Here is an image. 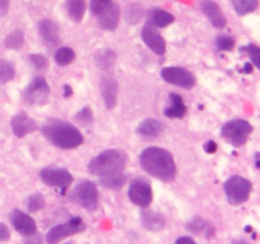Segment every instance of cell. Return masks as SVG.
<instances>
[{"instance_id":"1","label":"cell","mask_w":260,"mask_h":244,"mask_svg":"<svg viewBox=\"0 0 260 244\" xmlns=\"http://www.w3.org/2000/svg\"><path fill=\"white\" fill-rule=\"evenodd\" d=\"M140 165L151 177L162 182H172L177 175V165L173 155L159 146L146 147L140 155Z\"/></svg>"},{"instance_id":"2","label":"cell","mask_w":260,"mask_h":244,"mask_svg":"<svg viewBox=\"0 0 260 244\" xmlns=\"http://www.w3.org/2000/svg\"><path fill=\"white\" fill-rule=\"evenodd\" d=\"M42 134L48 141L60 149H75L84 142L81 132L74 125L61 119H52L43 125Z\"/></svg>"},{"instance_id":"3","label":"cell","mask_w":260,"mask_h":244,"mask_svg":"<svg viewBox=\"0 0 260 244\" xmlns=\"http://www.w3.org/2000/svg\"><path fill=\"white\" fill-rule=\"evenodd\" d=\"M127 157L123 151L117 149H109L94 157L89 162L88 169L91 174L102 175L112 174V173L124 172Z\"/></svg>"},{"instance_id":"4","label":"cell","mask_w":260,"mask_h":244,"mask_svg":"<svg viewBox=\"0 0 260 244\" xmlns=\"http://www.w3.org/2000/svg\"><path fill=\"white\" fill-rule=\"evenodd\" d=\"M253 132V126L246 119H231L221 129V135L234 146H243Z\"/></svg>"},{"instance_id":"5","label":"cell","mask_w":260,"mask_h":244,"mask_svg":"<svg viewBox=\"0 0 260 244\" xmlns=\"http://www.w3.org/2000/svg\"><path fill=\"white\" fill-rule=\"evenodd\" d=\"M251 182L241 175H233L225 182V193L230 205L238 206L249 200L251 193Z\"/></svg>"},{"instance_id":"6","label":"cell","mask_w":260,"mask_h":244,"mask_svg":"<svg viewBox=\"0 0 260 244\" xmlns=\"http://www.w3.org/2000/svg\"><path fill=\"white\" fill-rule=\"evenodd\" d=\"M71 200L85 210L95 211L99 205L96 186L91 180H81L74 188Z\"/></svg>"},{"instance_id":"7","label":"cell","mask_w":260,"mask_h":244,"mask_svg":"<svg viewBox=\"0 0 260 244\" xmlns=\"http://www.w3.org/2000/svg\"><path fill=\"white\" fill-rule=\"evenodd\" d=\"M50 92V85L46 79L38 76L25 86V89L23 90V98H24L25 103L30 104V106H43L47 103Z\"/></svg>"},{"instance_id":"8","label":"cell","mask_w":260,"mask_h":244,"mask_svg":"<svg viewBox=\"0 0 260 244\" xmlns=\"http://www.w3.org/2000/svg\"><path fill=\"white\" fill-rule=\"evenodd\" d=\"M84 229H85L84 221L80 218H74L69 220L68 223L58 224V225L51 228L48 233L46 234V241L48 244H57L68 236L81 233V231H84Z\"/></svg>"},{"instance_id":"9","label":"cell","mask_w":260,"mask_h":244,"mask_svg":"<svg viewBox=\"0 0 260 244\" xmlns=\"http://www.w3.org/2000/svg\"><path fill=\"white\" fill-rule=\"evenodd\" d=\"M40 177L45 185L50 186V187L61 188L62 191H65L74 180L73 174L69 170L57 167L45 168L43 170H41Z\"/></svg>"},{"instance_id":"10","label":"cell","mask_w":260,"mask_h":244,"mask_svg":"<svg viewBox=\"0 0 260 244\" xmlns=\"http://www.w3.org/2000/svg\"><path fill=\"white\" fill-rule=\"evenodd\" d=\"M161 78L173 85L190 89L196 85V76L189 70L180 66H169L161 70Z\"/></svg>"},{"instance_id":"11","label":"cell","mask_w":260,"mask_h":244,"mask_svg":"<svg viewBox=\"0 0 260 244\" xmlns=\"http://www.w3.org/2000/svg\"><path fill=\"white\" fill-rule=\"evenodd\" d=\"M128 198L140 207H149L152 201V188L144 178H136L129 183Z\"/></svg>"},{"instance_id":"12","label":"cell","mask_w":260,"mask_h":244,"mask_svg":"<svg viewBox=\"0 0 260 244\" xmlns=\"http://www.w3.org/2000/svg\"><path fill=\"white\" fill-rule=\"evenodd\" d=\"M10 223L13 228L23 236H29L37 231L36 221L28 214L20 210H14L10 214Z\"/></svg>"},{"instance_id":"13","label":"cell","mask_w":260,"mask_h":244,"mask_svg":"<svg viewBox=\"0 0 260 244\" xmlns=\"http://www.w3.org/2000/svg\"><path fill=\"white\" fill-rule=\"evenodd\" d=\"M200 7L203 14L215 28H223L228 24L225 14L217 3H215L213 0H201Z\"/></svg>"},{"instance_id":"14","label":"cell","mask_w":260,"mask_h":244,"mask_svg":"<svg viewBox=\"0 0 260 244\" xmlns=\"http://www.w3.org/2000/svg\"><path fill=\"white\" fill-rule=\"evenodd\" d=\"M142 41L145 42V45L150 48L154 53L156 55H164L165 51H167V43L165 40L162 38V36L155 29L154 27H151L150 24H146L142 28Z\"/></svg>"},{"instance_id":"15","label":"cell","mask_w":260,"mask_h":244,"mask_svg":"<svg viewBox=\"0 0 260 244\" xmlns=\"http://www.w3.org/2000/svg\"><path fill=\"white\" fill-rule=\"evenodd\" d=\"M10 125H12L13 134L17 137H24L25 135L32 134V132H35L38 129L35 119L28 116L27 113H24V112L15 114L12 118Z\"/></svg>"},{"instance_id":"16","label":"cell","mask_w":260,"mask_h":244,"mask_svg":"<svg viewBox=\"0 0 260 244\" xmlns=\"http://www.w3.org/2000/svg\"><path fill=\"white\" fill-rule=\"evenodd\" d=\"M101 90L107 108H114L117 104V97H118V84H117V81L113 78H109V76H103L101 81Z\"/></svg>"},{"instance_id":"17","label":"cell","mask_w":260,"mask_h":244,"mask_svg":"<svg viewBox=\"0 0 260 244\" xmlns=\"http://www.w3.org/2000/svg\"><path fill=\"white\" fill-rule=\"evenodd\" d=\"M38 33L41 38L48 45L53 46L60 42V32L55 22L51 19H42L38 23Z\"/></svg>"},{"instance_id":"18","label":"cell","mask_w":260,"mask_h":244,"mask_svg":"<svg viewBox=\"0 0 260 244\" xmlns=\"http://www.w3.org/2000/svg\"><path fill=\"white\" fill-rule=\"evenodd\" d=\"M174 15L160 8H152L147 12V24L154 28H164L174 22Z\"/></svg>"},{"instance_id":"19","label":"cell","mask_w":260,"mask_h":244,"mask_svg":"<svg viewBox=\"0 0 260 244\" xmlns=\"http://www.w3.org/2000/svg\"><path fill=\"white\" fill-rule=\"evenodd\" d=\"M141 223L147 230L150 231H160L165 228V220L164 215L160 212L152 210H146L141 212Z\"/></svg>"},{"instance_id":"20","label":"cell","mask_w":260,"mask_h":244,"mask_svg":"<svg viewBox=\"0 0 260 244\" xmlns=\"http://www.w3.org/2000/svg\"><path fill=\"white\" fill-rule=\"evenodd\" d=\"M187 230L196 235L205 236V238H212L215 235V228L210 221H206L205 219L196 218L187 224Z\"/></svg>"},{"instance_id":"21","label":"cell","mask_w":260,"mask_h":244,"mask_svg":"<svg viewBox=\"0 0 260 244\" xmlns=\"http://www.w3.org/2000/svg\"><path fill=\"white\" fill-rule=\"evenodd\" d=\"M99 27L106 30H116L119 23V7L114 3L106 13L98 17Z\"/></svg>"},{"instance_id":"22","label":"cell","mask_w":260,"mask_h":244,"mask_svg":"<svg viewBox=\"0 0 260 244\" xmlns=\"http://www.w3.org/2000/svg\"><path fill=\"white\" fill-rule=\"evenodd\" d=\"M170 106L165 108L164 114L168 118H183L187 113V107L179 94H170Z\"/></svg>"},{"instance_id":"23","label":"cell","mask_w":260,"mask_h":244,"mask_svg":"<svg viewBox=\"0 0 260 244\" xmlns=\"http://www.w3.org/2000/svg\"><path fill=\"white\" fill-rule=\"evenodd\" d=\"M162 125L157 119L147 118L142 121L137 127V132L145 137H156L162 132Z\"/></svg>"},{"instance_id":"24","label":"cell","mask_w":260,"mask_h":244,"mask_svg":"<svg viewBox=\"0 0 260 244\" xmlns=\"http://www.w3.org/2000/svg\"><path fill=\"white\" fill-rule=\"evenodd\" d=\"M126 180L127 177L126 174H124V172L112 173V174L99 177V183H101L103 187L108 188V190H119V188L123 187Z\"/></svg>"},{"instance_id":"25","label":"cell","mask_w":260,"mask_h":244,"mask_svg":"<svg viewBox=\"0 0 260 244\" xmlns=\"http://www.w3.org/2000/svg\"><path fill=\"white\" fill-rule=\"evenodd\" d=\"M85 0H68V2H66V12H68L69 17H70L74 22H81L84 18V14H85Z\"/></svg>"},{"instance_id":"26","label":"cell","mask_w":260,"mask_h":244,"mask_svg":"<svg viewBox=\"0 0 260 244\" xmlns=\"http://www.w3.org/2000/svg\"><path fill=\"white\" fill-rule=\"evenodd\" d=\"M231 3H233L236 14L241 15V17L255 12L259 5L258 0H231Z\"/></svg>"},{"instance_id":"27","label":"cell","mask_w":260,"mask_h":244,"mask_svg":"<svg viewBox=\"0 0 260 244\" xmlns=\"http://www.w3.org/2000/svg\"><path fill=\"white\" fill-rule=\"evenodd\" d=\"M95 63L103 70L112 68L116 63V52L113 50H101L95 55Z\"/></svg>"},{"instance_id":"28","label":"cell","mask_w":260,"mask_h":244,"mask_svg":"<svg viewBox=\"0 0 260 244\" xmlns=\"http://www.w3.org/2000/svg\"><path fill=\"white\" fill-rule=\"evenodd\" d=\"M4 45L10 50H19L24 45V33L22 29L13 30L10 35L7 36L4 41Z\"/></svg>"},{"instance_id":"29","label":"cell","mask_w":260,"mask_h":244,"mask_svg":"<svg viewBox=\"0 0 260 244\" xmlns=\"http://www.w3.org/2000/svg\"><path fill=\"white\" fill-rule=\"evenodd\" d=\"M75 60V52L70 47H61L56 51L55 61L60 66H68Z\"/></svg>"},{"instance_id":"30","label":"cell","mask_w":260,"mask_h":244,"mask_svg":"<svg viewBox=\"0 0 260 244\" xmlns=\"http://www.w3.org/2000/svg\"><path fill=\"white\" fill-rule=\"evenodd\" d=\"M15 76V68L10 61H0V83L10 81Z\"/></svg>"},{"instance_id":"31","label":"cell","mask_w":260,"mask_h":244,"mask_svg":"<svg viewBox=\"0 0 260 244\" xmlns=\"http://www.w3.org/2000/svg\"><path fill=\"white\" fill-rule=\"evenodd\" d=\"M113 4V0H90V10L98 18L103 13H106Z\"/></svg>"},{"instance_id":"32","label":"cell","mask_w":260,"mask_h":244,"mask_svg":"<svg viewBox=\"0 0 260 244\" xmlns=\"http://www.w3.org/2000/svg\"><path fill=\"white\" fill-rule=\"evenodd\" d=\"M45 206V198L40 192H36L28 197L27 207L29 212H37V211L42 210Z\"/></svg>"},{"instance_id":"33","label":"cell","mask_w":260,"mask_h":244,"mask_svg":"<svg viewBox=\"0 0 260 244\" xmlns=\"http://www.w3.org/2000/svg\"><path fill=\"white\" fill-rule=\"evenodd\" d=\"M240 52H245L251 58V63L256 69H260V48L255 45H246L240 48Z\"/></svg>"},{"instance_id":"34","label":"cell","mask_w":260,"mask_h":244,"mask_svg":"<svg viewBox=\"0 0 260 244\" xmlns=\"http://www.w3.org/2000/svg\"><path fill=\"white\" fill-rule=\"evenodd\" d=\"M142 15H144V9L141 8V5L134 4L127 8V22H139L142 18Z\"/></svg>"},{"instance_id":"35","label":"cell","mask_w":260,"mask_h":244,"mask_svg":"<svg viewBox=\"0 0 260 244\" xmlns=\"http://www.w3.org/2000/svg\"><path fill=\"white\" fill-rule=\"evenodd\" d=\"M29 61L30 64L35 66V69H37V70L40 71L47 70L48 60L47 57H45V56L41 55V53H33V55H29Z\"/></svg>"},{"instance_id":"36","label":"cell","mask_w":260,"mask_h":244,"mask_svg":"<svg viewBox=\"0 0 260 244\" xmlns=\"http://www.w3.org/2000/svg\"><path fill=\"white\" fill-rule=\"evenodd\" d=\"M216 46L220 51H230L235 46V40L230 36H218L216 40Z\"/></svg>"},{"instance_id":"37","label":"cell","mask_w":260,"mask_h":244,"mask_svg":"<svg viewBox=\"0 0 260 244\" xmlns=\"http://www.w3.org/2000/svg\"><path fill=\"white\" fill-rule=\"evenodd\" d=\"M75 118L84 125L91 124V122H93V113H91V109L89 108V107H85V108L81 109L80 112H78Z\"/></svg>"},{"instance_id":"38","label":"cell","mask_w":260,"mask_h":244,"mask_svg":"<svg viewBox=\"0 0 260 244\" xmlns=\"http://www.w3.org/2000/svg\"><path fill=\"white\" fill-rule=\"evenodd\" d=\"M24 244H43L42 235L36 231L35 234H32V235L28 236V239L24 241Z\"/></svg>"},{"instance_id":"39","label":"cell","mask_w":260,"mask_h":244,"mask_svg":"<svg viewBox=\"0 0 260 244\" xmlns=\"http://www.w3.org/2000/svg\"><path fill=\"white\" fill-rule=\"evenodd\" d=\"M10 238V231L5 224L0 223V241H7Z\"/></svg>"},{"instance_id":"40","label":"cell","mask_w":260,"mask_h":244,"mask_svg":"<svg viewBox=\"0 0 260 244\" xmlns=\"http://www.w3.org/2000/svg\"><path fill=\"white\" fill-rule=\"evenodd\" d=\"M205 150L208 154H215L216 150H217V144H216L213 140H208V141L205 142Z\"/></svg>"},{"instance_id":"41","label":"cell","mask_w":260,"mask_h":244,"mask_svg":"<svg viewBox=\"0 0 260 244\" xmlns=\"http://www.w3.org/2000/svg\"><path fill=\"white\" fill-rule=\"evenodd\" d=\"M10 0H0V18L4 17L9 10Z\"/></svg>"},{"instance_id":"42","label":"cell","mask_w":260,"mask_h":244,"mask_svg":"<svg viewBox=\"0 0 260 244\" xmlns=\"http://www.w3.org/2000/svg\"><path fill=\"white\" fill-rule=\"evenodd\" d=\"M174 244H198V243L194 240V239L190 238V236H180V238H178L177 240H175Z\"/></svg>"},{"instance_id":"43","label":"cell","mask_w":260,"mask_h":244,"mask_svg":"<svg viewBox=\"0 0 260 244\" xmlns=\"http://www.w3.org/2000/svg\"><path fill=\"white\" fill-rule=\"evenodd\" d=\"M244 73L249 74V73H253V65H251L250 63H246L245 65H244Z\"/></svg>"},{"instance_id":"44","label":"cell","mask_w":260,"mask_h":244,"mask_svg":"<svg viewBox=\"0 0 260 244\" xmlns=\"http://www.w3.org/2000/svg\"><path fill=\"white\" fill-rule=\"evenodd\" d=\"M231 244H250V243L246 240H244V239H236V240H234Z\"/></svg>"}]
</instances>
